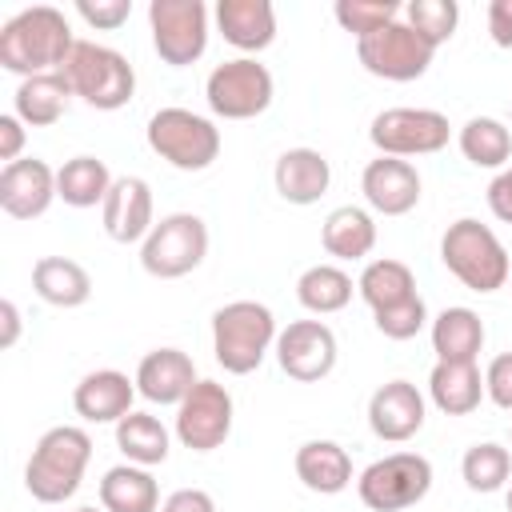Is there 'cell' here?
Segmentation results:
<instances>
[{
  "label": "cell",
  "mask_w": 512,
  "mask_h": 512,
  "mask_svg": "<svg viewBox=\"0 0 512 512\" xmlns=\"http://www.w3.org/2000/svg\"><path fill=\"white\" fill-rule=\"evenodd\" d=\"M320 244L332 260H364L376 248V220L360 204H340L324 216Z\"/></svg>",
  "instance_id": "484cf974"
},
{
  "label": "cell",
  "mask_w": 512,
  "mask_h": 512,
  "mask_svg": "<svg viewBox=\"0 0 512 512\" xmlns=\"http://www.w3.org/2000/svg\"><path fill=\"white\" fill-rule=\"evenodd\" d=\"M0 324H4L0 348H12L20 340V308H16V300H0Z\"/></svg>",
  "instance_id": "f6af8a7d"
},
{
  "label": "cell",
  "mask_w": 512,
  "mask_h": 512,
  "mask_svg": "<svg viewBox=\"0 0 512 512\" xmlns=\"http://www.w3.org/2000/svg\"><path fill=\"white\" fill-rule=\"evenodd\" d=\"M428 400L444 416H472L484 400V376L476 360H436L428 372Z\"/></svg>",
  "instance_id": "603a6c76"
},
{
  "label": "cell",
  "mask_w": 512,
  "mask_h": 512,
  "mask_svg": "<svg viewBox=\"0 0 512 512\" xmlns=\"http://www.w3.org/2000/svg\"><path fill=\"white\" fill-rule=\"evenodd\" d=\"M356 292L372 312H384V308H396V304L416 296V276H412V268L404 260L380 256V260L364 264V272L356 280Z\"/></svg>",
  "instance_id": "4dcf8cb0"
},
{
  "label": "cell",
  "mask_w": 512,
  "mask_h": 512,
  "mask_svg": "<svg viewBox=\"0 0 512 512\" xmlns=\"http://www.w3.org/2000/svg\"><path fill=\"white\" fill-rule=\"evenodd\" d=\"M100 220L108 240L116 244H144V236L156 224V204H152V188L144 176H116L112 192L100 204Z\"/></svg>",
  "instance_id": "ac0fdd59"
},
{
  "label": "cell",
  "mask_w": 512,
  "mask_h": 512,
  "mask_svg": "<svg viewBox=\"0 0 512 512\" xmlns=\"http://www.w3.org/2000/svg\"><path fill=\"white\" fill-rule=\"evenodd\" d=\"M272 352H276V364L288 380L316 384L336 368L340 344H336V332L324 320H292L288 328H280Z\"/></svg>",
  "instance_id": "5bb4252c"
},
{
  "label": "cell",
  "mask_w": 512,
  "mask_h": 512,
  "mask_svg": "<svg viewBox=\"0 0 512 512\" xmlns=\"http://www.w3.org/2000/svg\"><path fill=\"white\" fill-rule=\"evenodd\" d=\"M452 124L444 112L436 108H384L372 116L368 124V140L380 156H396V160H412V156H432L440 148H448Z\"/></svg>",
  "instance_id": "30bf717a"
},
{
  "label": "cell",
  "mask_w": 512,
  "mask_h": 512,
  "mask_svg": "<svg viewBox=\"0 0 512 512\" xmlns=\"http://www.w3.org/2000/svg\"><path fill=\"white\" fill-rule=\"evenodd\" d=\"M440 260L444 268L472 292L488 296V292H500L512 276V260H508V248L500 244V236L480 224L476 216H460L444 228L440 236Z\"/></svg>",
  "instance_id": "277c9868"
},
{
  "label": "cell",
  "mask_w": 512,
  "mask_h": 512,
  "mask_svg": "<svg viewBox=\"0 0 512 512\" xmlns=\"http://www.w3.org/2000/svg\"><path fill=\"white\" fill-rule=\"evenodd\" d=\"M72 100V84L64 72H44V76H28L20 80L16 96H12V112L28 124V128H52Z\"/></svg>",
  "instance_id": "4316f807"
},
{
  "label": "cell",
  "mask_w": 512,
  "mask_h": 512,
  "mask_svg": "<svg viewBox=\"0 0 512 512\" xmlns=\"http://www.w3.org/2000/svg\"><path fill=\"white\" fill-rule=\"evenodd\" d=\"M488 212L500 224H512V164L492 176V184H488Z\"/></svg>",
  "instance_id": "60d3db41"
},
{
  "label": "cell",
  "mask_w": 512,
  "mask_h": 512,
  "mask_svg": "<svg viewBox=\"0 0 512 512\" xmlns=\"http://www.w3.org/2000/svg\"><path fill=\"white\" fill-rule=\"evenodd\" d=\"M76 16H80L88 28L112 32V28L128 24V16H132V0H76Z\"/></svg>",
  "instance_id": "f35d334b"
},
{
  "label": "cell",
  "mask_w": 512,
  "mask_h": 512,
  "mask_svg": "<svg viewBox=\"0 0 512 512\" xmlns=\"http://www.w3.org/2000/svg\"><path fill=\"white\" fill-rule=\"evenodd\" d=\"M92 460V436L80 424H56L48 428L28 464H24V488L40 504H64L80 492L84 468Z\"/></svg>",
  "instance_id": "7a4b0ae2"
},
{
  "label": "cell",
  "mask_w": 512,
  "mask_h": 512,
  "mask_svg": "<svg viewBox=\"0 0 512 512\" xmlns=\"http://www.w3.org/2000/svg\"><path fill=\"white\" fill-rule=\"evenodd\" d=\"M488 32L496 48H512V0H492L488 4Z\"/></svg>",
  "instance_id": "ee69618b"
},
{
  "label": "cell",
  "mask_w": 512,
  "mask_h": 512,
  "mask_svg": "<svg viewBox=\"0 0 512 512\" xmlns=\"http://www.w3.org/2000/svg\"><path fill=\"white\" fill-rule=\"evenodd\" d=\"M332 16H336V24L344 32H352L356 40H364V36L388 28L392 20H400V4L396 0H336Z\"/></svg>",
  "instance_id": "8d00e7d4"
},
{
  "label": "cell",
  "mask_w": 512,
  "mask_h": 512,
  "mask_svg": "<svg viewBox=\"0 0 512 512\" xmlns=\"http://www.w3.org/2000/svg\"><path fill=\"white\" fill-rule=\"evenodd\" d=\"M504 504H508V512H512V484H508V496H504Z\"/></svg>",
  "instance_id": "bcb514c9"
},
{
  "label": "cell",
  "mask_w": 512,
  "mask_h": 512,
  "mask_svg": "<svg viewBox=\"0 0 512 512\" xmlns=\"http://www.w3.org/2000/svg\"><path fill=\"white\" fill-rule=\"evenodd\" d=\"M160 484L152 468L116 464L100 480V508L104 512H160Z\"/></svg>",
  "instance_id": "83f0119b"
},
{
  "label": "cell",
  "mask_w": 512,
  "mask_h": 512,
  "mask_svg": "<svg viewBox=\"0 0 512 512\" xmlns=\"http://www.w3.org/2000/svg\"><path fill=\"white\" fill-rule=\"evenodd\" d=\"M372 320H376V332H380V336H388V340H412V336L424 332V324H428V304H424V296L416 292L412 300H404V304H396V308L372 312Z\"/></svg>",
  "instance_id": "74e56055"
},
{
  "label": "cell",
  "mask_w": 512,
  "mask_h": 512,
  "mask_svg": "<svg viewBox=\"0 0 512 512\" xmlns=\"http://www.w3.org/2000/svg\"><path fill=\"white\" fill-rule=\"evenodd\" d=\"M272 184H276L280 200H288V204H296V208H308V204H316V200L328 192V184H332V164H328V156L316 152V148H288V152H280L276 164H272Z\"/></svg>",
  "instance_id": "44dd1931"
},
{
  "label": "cell",
  "mask_w": 512,
  "mask_h": 512,
  "mask_svg": "<svg viewBox=\"0 0 512 512\" xmlns=\"http://www.w3.org/2000/svg\"><path fill=\"white\" fill-rule=\"evenodd\" d=\"M276 316L260 300H228L212 312V356L224 372L248 376L276 348Z\"/></svg>",
  "instance_id": "3957f363"
},
{
  "label": "cell",
  "mask_w": 512,
  "mask_h": 512,
  "mask_svg": "<svg viewBox=\"0 0 512 512\" xmlns=\"http://www.w3.org/2000/svg\"><path fill=\"white\" fill-rule=\"evenodd\" d=\"M296 480L316 496H336L352 484V456L336 440H304L296 448Z\"/></svg>",
  "instance_id": "cb8c5ba5"
},
{
  "label": "cell",
  "mask_w": 512,
  "mask_h": 512,
  "mask_svg": "<svg viewBox=\"0 0 512 512\" xmlns=\"http://www.w3.org/2000/svg\"><path fill=\"white\" fill-rule=\"evenodd\" d=\"M72 48H76L72 24L52 4L20 8L16 16H8L0 24V64L8 72H16L20 80L60 72L64 60L72 56Z\"/></svg>",
  "instance_id": "6da1fadb"
},
{
  "label": "cell",
  "mask_w": 512,
  "mask_h": 512,
  "mask_svg": "<svg viewBox=\"0 0 512 512\" xmlns=\"http://www.w3.org/2000/svg\"><path fill=\"white\" fill-rule=\"evenodd\" d=\"M116 448L124 452L128 464L156 468V464L168 460L172 436H168V428L160 424V416H152V412H128V416L116 424Z\"/></svg>",
  "instance_id": "1f68e13d"
},
{
  "label": "cell",
  "mask_w": 512,
  "mask_h": 512,
  "mask_svg": "<svg viewBox=\"0 0 512 512\" xmlns=\"http://www.w3.org/2000/svg\"><path fill=\"white\" fill-rule=\"evenodd\" d=\"M432 492V464L420 452H388L356 476V496L372 512H404Z\"/></svg>",
  "instance_id": "ba28073f"
},
{
  "label": "cell",
  "mask_w": 512,
  "mask_h": 512,
  "mask_svg": "<svg viewBox=\"0 0 512 512\" xmlns=\"http://www.w3.org/2000/svg\"><path fill=\"white\" fill-rule=\"evenodd\" d=\"M456 144H460L464 160L476 164V168H496L500 172L512 160V128L504 120H496V116L464 120L460 132H456Z\"/></svg>",
  "instance_id": "d6a6232c"
},
{
  "label": "cell",
  "mask_w": 512,
  "mask_h": 512,
  "mask_svg": "<svg viewBox=\"0 0 512 512\" xmlns=\"http://www.w3.org/2000/svg\"><path fill=\"white\" fill-rule=\"evenodd\" d=\"M428 420V400L412 380H388L368 396V428L384 444L412 440Z\"/></svg>",
  "instance_id": "9a60e30c"
},
{
  "label": "cell",
  "mask_w": 512,
  "mask_h": 512,
  "mask_svg": "<svg viewBox=\"0 0 512 512\" xmlns=\"http://www.w3.org/2000/svg\"><path fill=\"white\" fill-rule=\"evenodd\" d=\"M144 136H148V148L180 172H204L220 156V128L208 116L180 108V104L152 112Z\"/></svg>",
  "instance_id": "8992f818"
},
{
  "label": "cell",
  "mask_w": 512,
  "mask_h": 512,
  "mask_svg": "<svg viewBox=\"0 0 512 512\" xmlns=\"http://www.w3.org/2000/svg\"><path fill=\"white\" fill-rule=\"evenodd\" d=\"M136 380H128V372L120 368H96V372H84L80 384L72 388V408L80 420L88 424H120L136 400Z\"/></svg>",
  "instance_id": "d6986e66"
},
{
  "label": "cell",
  "mask_w": 512,
  "mask_h": 512,
  "mask_svg": "<svg viewBox=\"0 0 512 512\" xmlns=\"http://www.w3.org/2000/svg\"><path fill=\"white\" fill-rule=\"evenodd\" d=\"M160 512H216V500L204 488H176L172 496H164Z\"/></svg>",
  "instance_id": "7bdbcfd3"
},
{
  "label": "cell",
  "mask_w": 512,
  "mask_h": 512,
  "mask_svg": "<svg viewBox=\"0 0 512 512\" xmlns=\"http://www.w3.org/2000/svg\"><path fill=\"white\" fill-rule=\"evenodd\" d=\"M428 336H432L436 360H476L484 348V320H480V312L452 304L432 320Z\"/></svg>",
  "instance_id": "f1b7e54d"
},
{
  "label": "cell",
  "mask_w": 512,
  "mask_h": 512,
  "mask_svg": "<svg viewBox=\"0 0 512 512\" xmlns=\"http://www.w3.org/2000/svg\"><path fill=\"white\" fill-rule=\"evenodd\" d=\"M460 476L472 492H500L512 476V452L496 440H484V444H472L460 460Z\"/></svg>",
  "instance_id": "e575fe53"
},
{
  "label": "cell",
  "mask_w": 512,
  "mask_h": 512,
  "mask_svg": "<svg viewBox=\"0 0 512 512\" xmlns=\"http://www.w3.org/2000/svg\"><path fill=\"white\" fill-rule=\"evenodd\" d=\"M116 176L108 172V164L100 156H72L56 168V196L68 208H96L104 204V196L112 192Z\"/></svg>",
  "instance_id": "f546056e"
},
{
  "label": "cell",
  "mask_w": 512,
  "mask_h": 512,
  "mask_svg": "<svg viewBox=\"0 0 512 512\" xmlns=\"http://www.w3.org/2000/svg\"><path fill=\"white\" fill-rule=\"evenodd\" d=\"M212 16H216L220 36L232 48L248 52V56L264 52L276 40V8H272V0H220Z\"/></svg>",
  "instance_id": "7402d4cb"
},
{
  "label": "cell",
  "mask_w": 512,
  "mask_h": 512,
  "mask_svg": "<svg viewBox=\"0 0 512 512\" xmlns=\"http://www.w3.org/2000/svg\"><path fill=\"white\" fill-rule=\"evenodd\" d=\"M232 392L220 380H196L192 392L176 404V440L188 452H216L232 436Z\"/></svg>",
  "instance_id": "4fadbf2b"
},
{
  "label": "cell",
  "mask_w": 512,
  "mask_h": 512,
  "mask_svg": "<svg viewBox=\"0 0 512 512\" xmlns=\"http://www.w3.org/2000/svg\"><path fill=\"white\" fill-rule=\"evenodd\" d=\"M432 56H436V48L420 32H412L404 20H392L388 28L356 40V60L364 64V72L392 80V84L420 80L432 68Z\"/></svg>",
  "instance_id": "7c38bea8"
},
{
  "label": "cell",
  "mask_w": 512,
  "mask_h": 512,
  "mask_svg": "<svg viewBox=\"0 0 512 512\" xmlns=\"http://www.w3.org/2000/svg\"><path fill=\"white\" fill-rule=\"evenodd\" d=\"M404 24L420 32L432 48L448 44L460 24V4L456 0H408L404 4Z\"/></svg>",
  "instance_id": "d590c367"
},
{
  "label": "cell",
  "mask_w": 512,
  "mask_h": 512,
  "mask_svg": "<svg viewBox=\"0 0 512 512\" xmlns=\"http://www.w3.org/2000/svg\"><path fill=\"white\" fill-rule=\"evenodd\" d=\"M28 124L16 116V112H4L0 116V160L4 164H12V160H20V152H24V132Z\"/></svg>",
  "instance_id": "b9f144b4"
},
{
  "label": "cell",
  "mask_w": 512,
  "mask_h": 512,
  "mask_svg": "<svg viewBox=\"0 0 512 512\" xmlns=\"http://www.w3.org/2000/svg\"><path fill=\"white\" fill-rule=\"evenodd\" d=\"M132 380H136V392L148 404H172L176 408L192 392V384L200 376H196V364H192L188 352H180V348H152V352L140 356Z\"/></svg>",
  "instance_id": "ffe728a7"
},
{
  "label": "cell",
  "mask_w": 512,
  "mask_h": 512,
  "mask_svg": "<svg viewBox=\"0 0 512 512\" xmlns=\"http://www.w3.org/2000/svg\"><path fill=\"white\" fill-rule=\"evenodd\" d=\"M420 188L424 184H420V172L412 160L376 156L360 172V192H364L368 208L380 216H408L420 204Z\"/></svg>",
  "instance_id": "e0dca14e"
},
{
  "label": "cell",
  "mask_w": 512,
  "mask_h": 512,
  "mask_svg": "<svg viewBox=\"0 0 512 512\" xmlns=\"http://www.w3.org/2000/svg\"><path fill=\"white\" fill-rule=\"evenodd\" d=\"M352 292H356V284L340 264H312L296 280V300L312 316H332V312L348 308Z\"/></svg>",
  "instance_id": "836d02e7"
},
{
  "label": "cell",
  "mask_w": 512,
  "mask_h": 512,
  "mask_svg": "<svg viewBox=\"0 0 512 512\" xmlns=\"http://www.w3.org/2000/svg\"><path fill=\"white\" fill-rule=\"evenodd\" d=\"M484 396L500 412H512V352L492 356V364L484 368Z\"/></svg>",
  "instance_id": "ab89813d"
},
{
  "label": "cell",
  "mask_w": 512,
  "mask_h": 512,
  "mask_svg": "<svg viewBox=\"0 0 512 512\" xmlns=\"http://www.w3.org/2000/svg\"><path fill=\"white\" fill-rule=\"evenodd\" d=\"M56 196V168L40 156H20L0 168V208L12 220H36L52 208Z\"/></svg>",
  "instance_id": "2e32d148"
},
{
  "label": "cell",
  "mask_w": 512,
  "mask_h": 512,
  "mask_svg": "<svg viewBox=\"0 0 512 512\" xmlns=\"http://www.w3.org/2000/svg\"><path fill=\"white\" fill-rule=\"evenodd\" d=\"M148 32L168 68H188L208 52V8L204 0H152Z\"/></svg>",
  "instance_id": "8fae6325"
},
{
  "label": "cell",
  "mask_w": 512,
  "mask_h": 512,
  "mask_svg": "<svg viewBox=\"0 0 512 512\" xmlns=\"http://www.w3.org/2000/svg\"><path fill=\"white\" fill-rule=\"evenodd\" d=\"M60 72L68 76L72 96H80L96 112H116L136 96V68L128 64V56L96 40H76Z\"/></svg>",
  "instance_id": "5b68a950"
},
{
  "label": "cell",
  "mask_w": 512,
  "mask_h": 512,
  "mask_svg": "<svg viewBox=\"0 0 512 512\" xmlns=\"http://www.w3.org/2000/svg\"><path fill=\"white\" fill-rule=\"evenodd\" d=\"M272 96H276V80H272L268 64H260L256 56L224 60L204 80V100H208L212 116H220V120L264 116L272 108Z\"/></svg>",
  "instance_id": "9c48e42d"
},
{
  "label": "cell",
  "mask_w": 512,
  "mask_h": 512,
  "mask_svg": "<svg viewBox=\"0 0 512 512\" xmlns=\"http://www.w3.org/2000/svg\"><path fill=\"white\" fill-rule=\"evenodd\" d=\"M76 512H104V508H92V504H88V508H76Z\"/></svg>",
  "instance_id": "7dc6e473"
},
{
  "label": "cell",
  "mask_w": 512,
  "mask_h": 512,
  "mask_svg": "<svg viewBox=\"0 0 512 512\" xmlns=\"http://www.w3.org/2000/svg\"><path fill=\"white\" fill-rule=\"evenodd\" d=\"M208 256V224L196 212H168L140 244V268L156 280H180Z\"/></svg>",
  "instance_id": "52a82bcc"
},
{
  "label": "cell",
  "mask_w": 512,
  "mask_h": 512,
  "mask_svg": "<svg viewBox=\"0 0 512 512\" xmlns=\"http://www.w3.org/2000/svg\"><path fill=\"white\" fill-rule=\"evenodd\" d=\"M32 292L52 308H80L92 296V276L72 256H40L32 264Z\"/></svg>",
  "instance_id": "d4e9b609"
},
{
  "label": "cell",
  "mask_w": 512,
  "mask_h": 512,
  "mask_svg": "<svg viewBox=\"0 0 512 512\" xmlns=\"http://www.w3.org/2000/svg\"><path fill=\"white\" fill-rule=\"evenodd\" d=\"M508 284H512V276H508Z\"/></svg>",
  "instance_id": "c3c4849f"
}]
</instances>
